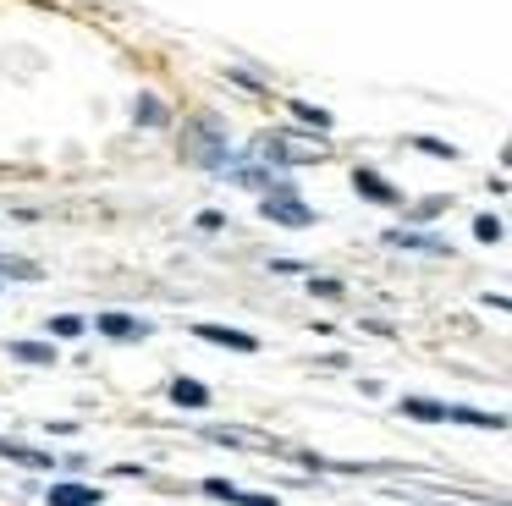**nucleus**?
<instances>
[{"label": "nucleus", "instance_id": "obj_1", "mask_svg": "<svg viewBox=\"0 0 512 506\" xmlns=\"http://www.w3.org/2000/svg\"><path fill=\"white\" fill-rule=\"evenodd\" d=\"M188 160L204 165V171H226L232 165V149H226V127L221 116H199L188 132Z\"/></svg>", "mask_w": 512, "mask_h": 506}, {"label": "nucleus", "instance_id": "obj_2", "mask_svg": "<svg viewBox=\"0 0 512 506\" xmlns=\"http://www.w3.org/2000/svg\"><path fill=\"white\" fill-rule=\"evenodd\" d=\"M259 154H265L270 165H303V160H325V149L314 138H259Z\"/></svg>", "mask_w": 512, "mask_h": 506}, {"label": "nucleus", "instance_id": "obj_3", "mask_svg": "<svg viewBox=\"0 0 512 506\" xmlns=\"http://www.w3.org/2000/svg\"><path fill=\"white\" fill-rule=\"evenodd\" d=\"M259 209H265V220H276V226H309V204H303V198H292V187H270V193H265V204H259Z\"/></svg>", "mask_w": 512, "mask_h": 506}, {"label": "nucleus", "instance_id": "obj_4", "mask_svg": "<svg viewBox=\"0 0 512 506\" xmlns=\"http://www.w3.org/2000/svg\"><path fill=\"white\" fill-rule=\"evenodd\" d=\"M94 325H100L111 341H144V336H149V325H144V319H133V314H116V308H111V314H100Z\"/></svg>", "mask_w": 512, "mask_h": 506}, {"label": "nucleus", "instance_id": "obj_5", "mask_svg": "<svg viewBox=\"0 0 512 506\" xmlns=\"http://www.w3.org/2000/svg\"><path fill=\"white\" fill-rule=\"evenodd\" d=\"M193 336H199V341H215V347H232V352H254V347H259L248 330H226V325H193Z\"/></svg>", "mask_w": 512, "mask_h": 506}, {"label": "nucleus", "instance_id": "obj_6", "mask_svg": "<svg viewBox=\"0 0 512 506\" xmlns=\"http://www.w3.org/2000/svg\"><path fill=\"white\" fill-rule=\"evenodd\" d=\"M353 187L369 198V204H397V198H402L397 187H391L386 176H375V171H353Z\"/></svg>", "mask_w": 512, "mask_h": 506}, {"label": "nucleus", "instance_id": "obj_7", "mask_svg": "<svg viewBox=\"0 0 512 506\" xmlns=\"http://www.w3.org/2000/svg\"><path fill=\"white\" fill-rule=\"evenodd\" d=\"M204 440H221V446H259V451H276V440L259 435V429H204Z\"/></svg>", "mask_w": 512, "mask_h": 506}, {"label": "nucleus", "instance_id": "obj_8", "mask_svg": "<svg viewBox=\"0 0 512 506\" xmlns=\"http://www.w3.org/2000/svg\"><path fill=\"white\" fill-rule=\"evenodd\" d=\"M50 506H100V490H94V484H56V490H50Z\"/></svg>", "mask_w": 512, "mask_h": 506}, {"label": "nucleus", "instance_id": "obj_9", "mask_svg": "<svg viewBox=\"0 0 512 506\" xmlns=\"http://www.w3.org/2000/svg\"><path fill=\"white\" fill-rule=\"evenodd\" d=\"M204 490H210V495H221V501H232V506H276L270 495H248V490H237V484H226V479H210Z\"/></svg>", "mask_w": 512, "mask_h": 506}, {"label": "nucleus", "instance_id": "obj_10", "mask_svg": "<svg viewBox=\"0 0 512 506\" xmlns=\"http://www.w3.org/2000/svg\"><path fill=\"white\" fill-rule=\"evenodd\" d=\"M171 402H177V407H210V385H199V380H171Z\"/></svg>", "mask_w": 512, "mask_h": 506}, {"label": "nucleus", "instance_id": "obj_11", "mask_svg": "<svg viewBox=\"0 0 512 506\" xmlns=\"http://www.w3.org/2000/svg\"><path fill=\"white\" fill-rule=\"evenodd\" d=\"M0 457L23 462V468H50V462H56V457H45V451H34V446H17V440H0Z\"/></svg>", "mask_w": 512, "mask_h": 506}, {"label": "nucleus", "instance_id": "obj_12", "mask_svg": "<svg viewBox=\"0 0 512 506\" xmlns=\"http://www.w3.org/2000/svg\"><path fill=\"white\" fill-rule=\"evenodd\" d=\"M386 242H391V248H424V253H441V259L452 253L441 237H413V231H386Z\"/></svg>", "mask_w": 512, "mask_h": 506}, {"label": "nucleus", "instance_id": "obj_13", "mask_svg": "<svg viewBox=\"0 0 512 506\" xmlns=\"http://www.w3.org/2000/svg\"><path fill=\"white\" fill-rule=\"evenodd\" d=\"M446 418H457V424H479V429H507L501 413H479V407H446Z\"/></svg>", "mask_w": 512, "mask_h": 506}, {"label": "nucleus", "instance_id": "obj_14", "mask_svg": "<svg viewBox=\"0 0 512 506\" xmlns=\"http://www.w3.org/2000/svg\"><path fill=\"white\" fill-rule=\"evenodd\" d=\"M12 358H17V363H50L56 352H50L45 341H12Z\"/></svg>", "mask_w": 512, "mask_h": 506}, {"label": "nucleus", "instance_id": "obj_15", "mask_svg": "<svg viewBox=\"0 0 512 506\" xmlns=\"http://www.w3.org/2000/svg\"><path fill=\"white\" fill-rule=\"evenodd\" d=\"M402 413H408V418H424V424H435V418H446V407H441V402H424V396H408V402H402Z\"/></svg>", "mask_w": 512, "mask_h": 506}, {"label": "nucleus", "instance_id": "obj_16", "mask_svg": "<svg viewBox=\"0 0 512 506\" xmlns=\"http://www.w3.org/2000/svg\"><path fill=\"white\" fill-rule=\"evenodd\" d=\"M133 116H138V127H155V121H166V105H160L155 94H144V99H138Z\"/></svg>", "mask_w": 512, "mask_h": 506}, {"label": "nucleus", "instance_id": "obj_17", "mask_svg": "<svg viewBox=\"0 0 512 506\" xmlns=\"http://www.w3.org/2000/svg\"><path fill=\"white\" fill-rule=\"evenodd\" d=\"M292 116H298V121H309V127H331V116H325V110L320 105H309V99H292Z\"/></svg>", "mask_w": 512, "mask_h": 506}, {"label": "nucleus", "instance_id": "obj_18", "mask_svg": "<svg viewBox=\"0 0 512 506\" xmlns=\"http://www.w3.org/2000/svg\"><path fill=\"white\" fill-rule=\"evenodd\" d=\"M50 336H56V341L83 336V319H78V314H56V319H50Z\"/></svg>", "mask_w": 512, "mask_h": 506}, {"label": "nucleus", "instance_id": "obj_19", "mask_svg": "<svg viewBox=\"0 0 512 506\" xmlns=\"http://www.w3.org/2000/svg\"><path fill=\"white\" fill-rule=\"evenodd\" d=\"M474 237H479V242H501V220H496V215H479V220H474Z\"/></svg>", "mask_w": 512, "mask_h": 506}, {"label": "nucleus", "instance_id": "obj_20", "mask_svg": "<svg viewBox=\"0 0 512 506\" xmlns=\"http://www.w3.org/2000/svg\"><path fill=\"white\" fill-rule=\"evenodd\" d=\"M413 149H424V154H435V160H457V149L452 143H441V138H419Z\"/></svg>", "mask_w": 512, "mask_h": 506}, {"label": "nucleus", "instance_id": "obj_21", "mask_svg": "<svg viewBox=\"0 0 512 506\" xmlns=\"http://www.w3.org/2000/svg\"><path fill=\"white\" fill-rule=\"evenodd\" d=\"M309 292L314 297H342V281H331V275H309Z\"/></svg>", "mask_w": 512, "mask_h": 506}, {"label": "nucleus", "instance_id": "obj_22", "mask_svg": "<svg viewBox=\"0 0 512 506\" xmlns=\"http://www.w3.org/2000/svg\"><path fill=\"white\" fill-rule=\"evenodd\" d=\"M0 275H23V281H34V264H23V259H6V253H0Z\"/></svg>", "mask_w": 512, "mask_h": 506}]
</instances>
